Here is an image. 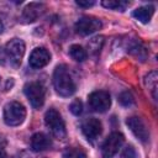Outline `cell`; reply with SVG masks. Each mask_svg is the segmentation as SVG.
Masks as SVG:
<instances>
[{
    "label": "cell",
    "mask_w": 158,
    "mask_h": 158,
    "mask_svg": "<svg viewBox=\"0 0 158 158\" xmlns=\"http://www.w3.org/2000/svg\"><path fill=\"white\" fill-rule=\"evenodd\" d=\"M53 85L60 96H70L75 93V83L64 64L57 65L53 73Z\"/></svg>",
    "instance_id": "6da1fadb"
},
{
    "label": "cell",
    "mask_w": 158,
    "mask_h": 158,
    "mask_svg": "<svg viewBox=\"0 0 158 158\" xmlns=\"http://www.w3.org/2000/svg\"><path fill=\"white\" fill-rule=\"evenodd\" d=\"M26 109L19 101L7 102L4 107V121L7 126H19L25 121Z\"/></svg>",
    "instance_id": "7a4b0ae2"
},
{
    "label": "cell",
    "mask_w": 158,
    "mask_h": 158,
    "mask_svg": "<svg viewBox=\"0 0 158 158\" xmlns=\"http://www.w3.org/2000/svg\"><path fill=\"white\" fill-rule=\"evenodd\" d=\"M44 122L51 133L57 138L65 137V125L60 114L56 109H49L44 115Z\"/></svg>",
    "instance_id": "3957f363"
},
{
    "label": "cell",
    "mask_w": 158,
    "mask_h": 158,
    "mask_svg": "<svg viewBox=\"0 0 158 158\" xmlns=\"http://www.w3.org/2000/svg\"><path fill=\"white\" fill-rule=\"evenodd\" d=\"M25 95L35 109H40L44 102V88L38 81H31L25 85Z\"/></svg>",
    "instance_id": "277c9868"
},
{
    "label": "cell",
    "mask_w": 158,
    "mask_h": 158,
    "mask_svg": "<svg viewBox=\"0 0 158 158\" xmlns=\"http://www.w3.org/2000/svg\"><path fill=\"white\" fill-rule=\"evenodd\" d=\"M5 53L10 62L14 65H20L22 57L25 54V43L20 38H12L10 40L5 46Z\"/></svg>",
    "instance_id": "5b68a950"
},
{
    "label": "cell",
    "mask_w": 158,
    "mask_h": 158,
    "mask_svg": "<svg viewBox=\"0 0 158 158\" xmlns=\"http://www.w3.org/2000/svg\"><path fill=\"white\" fill-rule=\"evenodd\" d=\"M88 102H89V106L94 111L105 112L109 110V107L111 105V98H110V94L107 91L99 90V91H94L89 95Z\"/></svg>",
    "instance_id": "8992f818"
},
{
    "label": "cell",
    "mask_w": 158,
    "mask_h": 158,
    "mask_svg": "<svg viewBox=\"0 0 158 158\" xmlns=\"http://www.w3.org/2000/svg\"><path fill=\"white\" fill-rule=\"evenodd\" d=\"M101 26H102V23L99 19L91 17V16H83L77 21L75 31L81 36H88V35H91V33L96 32L98 30H100Z\"/></svg>",
    "instance_id": "52a82bcc"
},
{
    "label": "cell",
    "mask_w": 158,
    "mask_h": 158,
    "mask_svg": "<svg viewBox=\"0 0 158 158\" xmlns=\"http://www.w3.org/2000/svg\"><path fill=\"white\" fill-rule=\"evenodd\" d=\"M123 143V136L120 132H112L102 144V156L104 158H112Z\"/></svg>",
    "instance_id": "ba28073f"
},
{
    "label": "cell",
    "mask_w": 158,
    "mask_h": 158,
    "mask_svg": "<svg viewBox=\"0 0 158 158\" xmlns=\"http://www.w3.org/2000/svg\"><path fill=\"white\" fill-rule=\"evenodd\" d=\"M126 125L128 126V128L132 131V133L142 142H146L148 141L149 138V132L144 125V122L137 117V116H131L126 120Z\"/></svg>",
    "instance_id": "9c48e42d"
},
{
    "label": "cell",
    "mask_w": 158,
    "mask_h": 158,
    "mask_svg": "<svg viewBox=\"0 0 158 158\" xmlns=\"http://www.w3.org/2000/svg\"><path fill=\"white\" fill-rule=\"evenodd\" d=\"M51 60V54L49 52L43 48V47H37L35 48L31 54H30V59H28V63L32 68L35 69H41L43 67H46Z\"/></svg>",
    "instance_id": "30bf717a"
},
{
    "label": "cell",
    "mask_w": 158,
    "mask_h": 158,
    "mask_svg": "<svg viewBox=\"0 0 158 158\" xmlns=\"http://www.w3.org/2000/svg\"><path fill=\"white\" fill-rule=\"evenodd\" d=\"M81 131H83V133L88 141H95L101 135L102 126L98 118L90 117V118H86L81 123Z\"/></svg>",
    "instance_id": "8fae6325"
},
{
    "label": "cell",
    "mask_w": 158,
    "mask_h": 158,
    "mask_svg": "<svg viewBox=\"0 0 158 158\" xmlns=\"http://www.w3.org/2000/svg\"><path fill=\"white\" fill-rule=\"evenodd\" d=\"M44 5L41 2H30L22 12V20L25 22H33L37 20V17L43 12Z\"/></svg>",
    "instance_id": "7c38bea8"
},
{
    "label": "cell",
    "mask_w": 158,
    "mask_h": 158,
    "mask_svg": "<svg viewBox=\"0 0 158 158\" xmlns=\"http://www.w3.org/2000/svg\"><path fill=\"white\" fill-rule=\"evenodd\" d=\"M52 146V141L44 133H35L31 138V148L35 152H42Z\"/></svg>",
    "instance_id": "4fadbf2b"
},
{
    "label": "cell",
    "mask_w": 158,
    "mask_h": 158,
    "mask_svg": "<svg viewBox=\"0 0 158 158\" xmlns=\"http://www.w3.org/2000/svg\"><path fill=\"white\" fill-rule=\"evenodd\" d=\"M154 7L153 6H141L133 11V17L142 23H148L153 16Z\"/></svg>",
    "instance_id": "5bb4252c"
},
{
    "label": "cell",
    "mask_w": 158,
    "mask_h": 158,
    "mask_svg": "<svg viewBox=\"0 0 158 158\" xmlns=\"http://www.w3.org/2000/svg\"><path fill=\"white\" fill-rule=\"evenodd\" d=\"M128 1H122V0H104L101 1V5L106 9H111V10H118V11H123L127 6H128Z\"/></svg>",
    "instance_id": "9a60e30c"
},
{
    "label": "cell",
    "mask_w": 158,
    "mask_h": 158,
    "mask_svg": "<svg viewBox=\"0 0 158 158\" xmlns=\"http://www.w3.org/2000/svg\"><path fill=\"white\" fill-rule=\"evenodd\" d=\"M69 53L72 58L75 59L77 62H83L86 59V51L79 44H72L69 48Z\"/></svg>",
    "instance_id": "2e32d148"
},
{
    "label": "cell",
    "mask_w": 158,
    "mask_h": 158,
    "mask_svg": "<svg viewBox=\"0 0 158 158\" xmlns=\"http://www.w3.org/2000/svg\"><path fill=\"white\" fill-rule=\"evenodd\" d=\"M157 72H151V73H148L147 75H146V79H144V81H146V85H147V88L152 91V95H153V98L156 99L157 98V94H156V91H157Z\"/></svg>",
    "instance_id": "e0dca14e"
},
{
    "label": "cell",
    "mask_w": 158,
    "mask_h": 158,
    "mask_svg": "<svg viewBox=\"0 0 158 158\" xmlns=\"http://www.w3.org/2000/svg\"><path fill=\"white\" fill-rule=\"evenodd\" d=\"M62 158H86V154L81 148L73 147V148L65 149Z\"/></svg>",
    "instance_id": "ac0fdd59"
},
{
    "label": "cell",
    "mask_w": 158,
    "mask_h": 158,
    "mask_svg": "<svg viewBox=\"0 0 158 158\" xmlns=\"http://www.w3.org/2000/svg\"><path fill=\"white\" fill-rule=\"evenodd\" d=\"M102 43H104V37L98 36V37H94L93 40H90L88 46H89V49L91 51V53H98V52H100Z\"/></svg>",
    "instance_id": "d6986e66"
},
{
    "label": "cell",
    "mask_w": 158,
    "mask_h": 158,
    "mask_svg": "<svg viewBox=\"0 0 158 158\" xmlns=\"http://www.w3.org/2000/svg\"><path fill=\"white\" fill-rule=\"evenodd\" d=\"M118 101H120V104H121L122 106H126V107H128V106H131V105L135 104L133 95H132L130 91H123V93H121L120 96H118Z\"/></svg>",
    "instance_id": "ffe728a7"
},
{
    "label": "cell",
    "mask_w": 158,
    "mask_h": 158,
    "mask_svg": "<svg viewBox=\"0 0 158 158\" xmlns=\"http://www.w3.org/2000/svg\"><path fill=\"white\" fill-rule=\"evenodd\" d=\"M69 109H70L72 114H74V115L78 116V115H80L81 111H83V104H81V101H79V100H74V101L70 104Z\"/></svg>",
    "instance_id": "44dd1931"
},
{
    "label": "cell",
    "mask_w": 158,
    "mask_h": 158,
    "mask_svg": "<svg viewBox=\"0 0 158 158\" xmlns=\"http://www.w3.org/2000/svg\"><path fill=\"white\" fill-rule=\"evenodd\" d=\"M121 158H137V153H136V151L132 146H127L123 149V152L121 154Z\"/></svg>",
    "instance_id": "7402d4cb"
},
{
    "label": "cell",
    "mask_w": 158,
    "mask_h": 158,
    "mask_svg": "<svg viewBox=\"0 0 158 158\" xmlns=\"http://www.w3.org/2000/svg\"><path fill=\"white\" fill-rule=\"evenodd\" d=\"M6 157V139L4 137H0V158Z\"/></svg>",
    "instance_id": "603a6c76"
},
{
    "label": "cell",
    "mask_w": 158,
    "mask_h": 158,
    "mask_svg": "<svg viewBox=\"0 0 158 158\" xmlns=\"http://www.w3.org/2000/svg\"><path fill=\"white\" fill-rule=\"evenodd\" d=\"M75 2H77V5L81 6V7H90V6H93L95 4L94 0H90V1L89 0H77Z\"/></svg>",
    "instance_id": "cb8c5ba5"
},
{
    "label": "cell",
    "mask_w": 158,
    "mask_h": 158,
    "mask_svg": "<svg viewBox=\"0 0 158 158\" xmlns=\"http://www.w3.org/2000/svg\"><path fill=\"white\" fill-rule=\"evenodd\" d=\"M2 31H4V25H2V22L0 20V33H2Z\"/></svg>",
    "instance_id": "d4e9b609"
}]
</instances>
